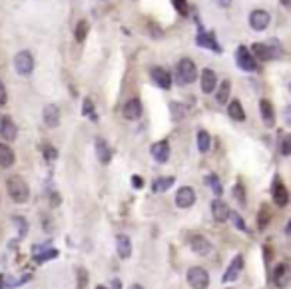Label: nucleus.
I'll list each match as a JSON object with an SVG mask.
<instances>
[{
	"mask_svg": "<svg viewBox=\"0 0 291 289\" xmlns=\"http://www.w3.org/2000/svg\"><path fill=\"white\" fill-rule=\"evenodd\" d=\"M6 189H8V196L12 198L14 204H26L28 198H30L28 183L20 175H10L6 179Z\"/></svg>",
	"mask_w": 291,
	"mask_h": 289,
	"instance_id": "1",
	"label": "nucleus"
},
{
	"mask_svg": "<svg viewBox=\"0 0 291 289\" xmlns=\"http://www.w3.org/2000/svg\"><path fill=\"white\" fill-rule=\"evenodd\" d=\"M196 76H198L196 64H193L189 58H181V60L177 62V66H175V78H177V82L185 86V84L196 82Z\"/></svg>",
	"mask_w": 291,
	"mask_h": 289,
	"instance_id": "2",
	"label": "nucleus"
},
{
	"mask_svg": "<svg viewBox=\"0 0 291 289\" xmlns=\"http://www.w3.org/2000/svg\"><path fill=\"white\" fill-rule=\"evenodd\" d=\"M185 277H187V283L191 289H208V285H210V273L200 265L189 267Z\"/></svg>",
	"mask_w": 291,
	"mask_h": 289,
	"instance_id": "3",
	"label": "nucleus"
},
{
	"mask_svg": "<svg viewBox=\"0 0 291 289\" xmlns=\"http://www.w3.org/2000/svg\"><path fill=\"white\" fill-rule=\"evenodd\" d=\"M14 68L20 76H30L34 70V58L28 50H22L14 56Z\"/></svg>",
	"mask_w": 291,
	"mask_h": 289,
	"instance_id": "4",
	"label": "nucleus"
},
{
	"mask_svg": "<svg viewBox=\"0 0 291 289\" xmlns=\"http://www.w3.org/2000/svg\"><path fill=\"white\" fill-rule=\"evenodd\" d=\"M271 196H273V202H275L279 208L287 206V202H289V191H287L285 183H283L279 177H275V179H273V185H271Z\"/></svg>",
	"mask_w": 291,
	"mask_h": 289,
	"instance_id": "5",
	"label": "nucleus"
},
{
	"mask_svg": "<svg viewBox=\"0 0 291 289\" xmlns=\"http://www.w3.org/2000/svg\"><path fill=\"white\" fill-rule=\"evenodd\" d=\"M235 60H237V66H239L241 70H245V72H253V70L257 68L255 58L251 56V52H249L247 48H243V46L237 48V52H235Z\"/></svg>",
	"mask_w": 291,
	"mask_h": 289,
	"instance_id": "6",
	"label": "nucleus"
},
{
	"mask_svg": "<svg viewBox=\"0 0 291 289\" xmlns=\"http://www.w3.org/2000/svg\"><path fill=\"white\" fill-rule=\"evenodd\" d=\"M291 283V269L287 263H279L273 269V285L279 289H285Z\"/></svg>",
	"mask_w": 291,
	"mask_h": 289,
	"instance_id": "7",
	"label": "nucleus"
},
{
	"mask_svg": "<svg viewBox=\"0 0 291 289\" xmlns=\"http://www.w3.org/2000/svg\"><path fill=\"white\" fill-rule=\"evenodd\" d=\"M193 204H196V191L189 185L179 187L177 194H175V206L181 208V210H185V208H191Z\"/></svg>",
	"mask_w": 291,
	"mask_h": 289,
	"instance_id": "8",
	"label": "nucleus"
},
{
	"mask_svg": "<svg viewBox=\"0 0 291 289\" xmlns=\"http://www.w3.org/2000/svg\"><path fill=\"white\" fill-rule=\"evenodd\" d=\"M269 12H265V10H253L251 14H249V26L253 28V30H257V32H261V30H265L267 26H269Z\"/></svg>",
	"mask_w": 291,
	"mask_h": 289,
	"instance_id": "9",
	"label": "nucleus"
},
{
	"mask_svg": "<svg viewBox=\"0 0 291 289\" xmlns=\"http://www.w3.org/2000/svg\"><path fill=\"white\" fill-rule=\"evenodd\" d=\"M0 136H2L6 142H14V140H16L18 128H16V124L12 122V118H8V116H2V118H0Z\"/></svg>",
	"mask_w": 291,
	"mask_h": 289,
	"instance_id": "10",
	"label": "nucleus"
},
{
	"mask_svg": "<svg viewBox=\"0 0 291 289\" xmlns=\"http://www.w3.org/2000/svg\"><path fill=\"white\" fill-rule=\"evenodd\" d=\"M152 80H154L156 86H160V88H164V90H168V88L172 86V76H170V72H168L166 68H162V66L152 68Z\"/></svg>",
	"mask_w": 291,
	"mask_h": 289,
	"instance_id": "11",
	"label": "nucleus"
},
{
	"mask_svg": "<svg viewBox=\"0 0 291 289\" xmlns=\"http://www.w3.org/2000/svg\"><path fill=\"white\" fill-rule=\"evenodd\" d=\"M212 216H214L216 222L224 224V222H228V218L232 216V212H230V208H228L226 202L216 200V202H212Z\"/></svg>",
	"mask_w": 291,
	"mask_h": 289,
	"instance_id": "12",
	"label": "nucleus"
},
{
	"mask_svg": "<svg viewBox=\"0 0 291 289\" xmlns=\"http://www.w3.org/2000/svg\"><path fill=\"white\" fill-rule=\"evenodd\" d=\"M189 247H191V251L198 253V255H208V253L212 251V243H210L204 235H193V237L189 239Z\"/></svg>",
	"mask_w": 291,
	"mask_h": 289,
	"instance_id": "13",
	"label": "nucleus"
},
{
	"mask_svg": "<svg viewBox=\"0 0 291 289\" xmlns=\"http://www.w3.org/2000/svg\"><path fill=\"white\" fill-rule=\"evenodd\" d=\"M216 86H218V76H216V72L210 70V68H206V70L202 72V92H204V94H212V92L216 90Z\"/></svg>",
	"mask_w": 291,
	"mask_h": 289,
	"instance_id": "14",
	"label": "nucleus"
},
{
	"mask_svg": "<svg viewBox=\"0 0 291 289\" xmlns=\"http://www.w3.org/2000/svg\"><path fill=\"white\" fill-rule=\"evenodd\" d=\"M152 156H154V160L160 162V164L168 162V160H170V144H168L166 140L156 142V144L152 146Z\"/></svg>",
	"mask_w": 291,
	"mask_h": 289,
	"instance_id": "15",
	"label": "nucleus"
},
{
	"mask_svg": "<svg viewBox=\"0 0 291 289\" xmlns=\"http://www.w3.org/2000/svg\"><path fill=\"white\" fill-rule=\"evenodd\" d=\"M251 50H253V58H255V60H263V62H269L271 58L275 56L273 48H271L269 44H265V42H255V44L251 46Z\"/></svg>",
	"mask_w": 291,
	"mask_h": 289,
	"instance_id": "16",
	"label": "nucleus"
},
{
	"mask_svg": "<svg viewBox=\"0 0 291 289\" xmlns=\"http://www.w3.org/2000/svg\"><path fill=\"white\" fill-rule=\"evenodd\" d=\"M124 118L126 120H138L140 116H142V102L138 100V98H132V100H128L126 104H124Z\"/></svg>",
	"mask_w": 291,
	"mask_h": 289,
	"instance_id": "17",
	"label": "nucleus"
},
{
	"mask_svg": "<svg viewBox=\"0 0 291 289\" xmlns=\"http://www.w3.org/2000/svg\"><path fill=\"white\" fill-rule=\"evenodd\" d=\"M42 120H44V124H46L48 128H56V126L60 124V110H58V106H54V104H48V106H44Z\"/></svg>",
	"mask_w": 291,
	"mask_h": 289,
	"instance_id": "18",
	"label": "nucleus"
},
{
	"mask_svg": "<svg viewBox=\"0 0 291 289\" xmlns=\"http://www.w3.org/2000/svg\"><path fill=\"white\" fill-rule=\"evenodd\" d=\"M241 267H243V257H241V255H235L233 261L230 263V267H228L226 273H224V281H226V283H228V281H235V279L239 277Z\"/></svg>",
	"mask_w": 291,
	"mask_h": 289,
	"instance_id": "19",
	"label": "nucleus"
},
{
	"mask_svg": "<svg viewBox=\"0 0 291 289\" xmlns=\"http://www.w3.org/2000/svg\"><path fill=\"white\" fill-rule=\"evenodd\" d=\"M116 249H118V255L122 259H128L132 255V241L128 235H118L116 237Z\"/></svg>",
	"mask_w": 291,
	"mask_h": 289,
	"instance_id": "20",
	"label": "nucleus"
},
{
	"mask_svg": "<svg viewBox=\"0 0 291 289\" xmlns=\"http://www.w3.org/2000/svg\"><path fill=\"white\" fill-rule=\"evenodd\" d=\"M32 253H34V259L36 261H46V259H52V257H56L58 255V251L56 249H52V247H48V245H38V247H34L32 249Z\"/></svg>",
	"mask_w": 291,
	"mask_h": 289,
	"instance_id": "21",
	"label": "nucleus"
},
{
	"mask_svg": "<svg viewBox=\"0 0 291 289\" xmlns=\"http://www.w3.org/2000/svg\"><path fill=\"white\" fill-rule=\"evenodd\" d=\"M198 44H200V46H204V48H210V50L220 52L218 40H216V36H214V34H210V32H202V34H198Z\"/></svg>",
	"mask_w": 291,
	"mask_h": 289,
	"instance_id": "22",
	"label": "nucleus"
},
{
	"mask_svg": "<svg viewBox=\"0 0 291 289\" xmlns=\"http://www.w3.org/2000/svg\"><path fill=\"white\" fill-rule=\"evenodd\" d=\"M96 154H98V160L102 164H108L112 160V150L108 148V144L104 140H96Z\"/></svg>",
	"mask_w": 291,
	"mask_h": 289,
	"instance_id": "23",
	"label": "nucleus"
},
{
	"mask_svg": "<svg viewBox=\"0 0 291 289\" xmlns=\"http://www.w3.org/2000/svg\"><path fill=\"white\" fill-rule=\"evenodd\" d=\"M259 110H261V116H263V122H265L267 126H273L275 114H273L271 102H269V100H261V102H259Z\"/></svg>",
	"mask_w": 291,
	"mask_h": 289,
	"instance_id": "24",
	"label": "nucleus"
},
{
	"mask_svg": "<svg viewBox=\"0 0 291 289\" xmlns=\"http://www.w3.org/2000/svg\"><path fill=\"white\" fill-rule=\"evenodd\" d=\"M14 164V152L10 146L6 144H0V166L2 168H10Z\"/></svg>",
	"mask_w": 291,
	"mask_h": 289,
	"instance_id": "25",
	"label": "nucleus"
},
{
	"mask_svg": "<svg viewBox=\"0 0 291 289\" xmlns=\"http://www.w3.org/2000/svg\"><path fill=\"white\" fill-rule=\"evenodd\" d=\"M228 114L232 116L233 120H237V122L245 120V112H243V108H241V104H239L237 100H232V102H230V106H228Z\"/></svg>",
	"mask_w": 291,
	"mask_h": 289,
	"instance_id": "26",
	"label": "nucleus"
},
{
	"mask_svg": "<svg viewBox=\"0 0 291 289\" xmlns=\"http://www.w3.org/2000/svg\"><path fill=\"white\" fill-rule=\"evenodd\" d=\"M230 90H232V84H230L228 80L220 84V88H218V94H216V98H218V102H220V104H228V98H230Z\"/></svg>",
	"mask_w": 291,
	"mask_h": 289,
	"instance_id": "27",
	"label": "nucleus"
},
{
	"mask_svg": "<svg viewBox=\"0 0 291 289\" xmlns=\"http://www.w3.org/2000/svg\"><path fill=\"white\" fill-rule=\"evenodd\" d=\"M210 146H212V138H210V134L208 132H200L198 134V150L202 152V154H206L208 150H210Z\"/></svg>",
	"mask_w": 291,
	"mask_h": 289,
	"instance_id": "28",
	"label": "nucleus"
},
{
	"mask_svg": "<svg viewBox=\"0 0 291 289\" xmlns=\"http://www.w3.org/2000/svg\"><path fill=\"white\" fill-rule=\"evenodd\" d=\"M172 185H174V177H172V175L160 177V179L154 181V191H166V189H170Z\"/></svg>",
	"mask_w": 291,
	"mask_h": 289,
	"instance_id": "29",
	"label": "nucleus"
},
{
	"mask_svg": "<svg viewBox=\"0 0 291 289\" xmlns=\"http://www.w3.org/2000/svg\"><path fill=\"white\" fill-rule=\"evenodd\" d=\"M86 36H88V22H86V20H80V22L76 24V40H78V42H84Z\"/></svg>",
	"mask_w": 291,
	"mask_h": 289,
	"instance_id": "30",
	"label": "nucleus"
},
{
	"mask_svg": "<svg viewBox=\"0 0 291 289\" xmlns=\"http://www.w3.org/2000/svg\"><path fill=\"white\" fill-rule=\"evenodd\" d=\"M206 183L216 191V196H222V183H220V179H218V175L216 173H210V175H206Z\"/></svg>",
	"mask_w": 291,
	"mask_h": 289,
	"instance_id": "31",
	"label": "nucleus"
},
{
	"mask_svg": "<svg viewBox=\"0 0 291 289\" xmlns=\"http://www.w3.org/2000/svg\"><path fill=\"white\" fill-rule=\"evenodd\" d=\"M269 218H271L269 208H267V206H263V208H261V214H259V218H257L259 228H265V226H267V222H269Z\"/></svg>",
	"mask_w": 291,
	"mask_h": 289,
	"instance_id": "32",
	"label": "nucleus"
},
{
	"mask_svg": "<svg viewBox=\"0 0 291 289\" xmlns=\"http://www.w3.org/2000/svg\"><path fill=\"white\" fill-rule=\"evenodd\" d=\"M76 273H78V289H86V285H88V273H86V269L78 267Z\"/></svg>",
	"mask_w": 291,
	"mask_h": 289,
	"instance_id": "33",
	"label": "nucleus"
},
{
	"mask_svg": "<svg viewBox=\"0 0 291 289\" xmlns=\"http://www.w3.org/2000/svg\"><path fill=\"white\" fill-rule=\"evenodd\" d=\"M172 4H174V8L181 16L187 14V0H172Z\"/></svg>",
	"mask_w": 291,
	"mask_h": 289,
	"instance_id": "34",
	"label": "nucleus"
},
{
	"mask_svg": "<svg viewBox=\"0 0 291 289\" xmlns=\"http://www.w3.org/2000/svg\"><path fill=\"white\" fill-rule=\"evenodd\" d=\"M56 156H58V152H56V148H52V146H44V158H46L48 162H52V160H56Z\"/></svg>",
	"mask_w": 291,
	"mask_h": 289,
	"instance_id": "35",
	"label": "nucleus"
},
{
	"mask_svg": "<svg viewBox=\"0 0 291 289\" xmlns=\"http://www.w3.org/2000/svg\"><path fill=\"white\" fill-rule=\"evenodd\" d=\"M82 114L92 116V120H96V116H94V106H92V100H84V106H82Z\"/></svg>",
	"mask_w": 291,
	"mask_h": 289,
	"instance_id": "36",
	"label": "nucleus"
},
{
	"mask_svg": "<svg viewBox=\"0 0 291 289\" xmlns=\"http://www.w3.org/2000/svg\"><path fill=\"white\" fill-rule=\"evenodd\" d=\"M233 194H235V200H237L239 204H245V191H241V185H235Z\"/></svg>",
	"mask_w": 291,
	"mask_h": 289,
	"instance_id": "37",
	"label": "nucleus"
},
{
	"mask_svg": "<svg viewBox=\"0 0 291 289\" xmlns=\"http://www.w3.org/2000/svg\"><path fill=\"white\" fill-rule=\"evenodd\" d=\"M6 100H8V94H6V86H4V82L0 80V106H4V104H6Z\"/></svg>",
	"mask_w": 291,
	"mask_h": 289,
	"instance_id": "38",
	"label": "nucleus"
},
{
	"mask_svg": "<svg viewBox=\"0 0 291 289\" xmlns=\"http://www.w3.org/2000/svg\"><path fill=\"white\" fill-rule=\"evenodd\" d=\"M281 154H283V156H289V154H291V140H289V138H285V140H283V146H281Z\"/></svg>",
	"mask_w": 291,
	"mask_h": 289,
	"instance_id": "39",
	"label": "nucleus"
},
{
	"mask_svg": "<svg viewBox=\"0 0 291 289\" xmlns=\"http://www.w3.org/2000/svg\"><path fill=\"white\" fill-rule=\"evenodd\" d=\"M132 181H134V185H136V187H142V177L134 175V177H132Z\"/></svg>",
	"mask_w": 291,
	"mask_h": 289,
	"instance_id": "40",
	"label": "nucleus"
},
{
	"mask_svg": "<svg viewBox=\"0 0 291 289\" xmlns=\"http://www.w3.org/2000/svg\"><path fill=\"white\" fill-rule=\"evenodd\" d=\"M110 289H122V281H120V279H114L112 285H110Z\"/></svg>",
	"mask_w": 291,
	"mask_h": 289,
	"instance_id": "41",
	"label": "nucleus"
},
{
	"mask_svg": "<svg viewBox=\"0 0 291 289\" xmlns=\"http://www.w3.org/2000/svg\"><path fill=\"white\" fill-rule=\"evenodd\" d=\"M216 2H218L220 6H230V4H232V0H216Z\"/></svg>",
	"mask_w": 291,
	"mask_h": 289,
	"instance_id": "42",
	"label": "nucleus"
},
{
	"mask_svg": "<svg viewBox=\"0 0 291 289\" xmlns=\"http://www.w3.org/2000/svg\"><path fill=\"white\" fill-rule=\"evenodd\" d=\"M235 220H237V226H239V228H241V230H245V224H243V222H241V220H239V218H237V216H235Z\"/></svg>",
	"mask_w": 291,
	"mask_h": 289,
	"instance_id": "43",
	"label": "nucleus"
},
{
	"mask_svg": "<svg viewBox=\"0 0 291 289\" xmlns=\"http://www.w3.org/2000/svg\"><path fill=\"white\" fill-rule=\"evenodd\" d=\"M130 289H144V287H142V285H138V283H136V285H132V287H130Z\"/></svg>",
	"mask_w": 291,
	"mask_h": 289,
	"instance_id": "44",
	"label": "nucleus"
},
{
	"mask_svg": "<svg viewBox=\"0 0 291 289\" xmlns=\"http://www.w3.org/2000/svg\"><path fill=\"white\" fill-rule=\"evenodd\" d=\"M96 289H108V287H104V285H98Z\"/></svg>",
	"mask_w": 291,
	"mask_h": 289,
	"instance_id": "45",
	"label": "nucleus"
},
{
	"mask_svg": "<svg viewBox=\"0 0 291 289\" xmlns=\"http://www.w3.org/2000/svg\"><path fill=\"white\" fill-rule=\"evenodd\" d=\"M281 2H283V4H289V0H281Z\"/></svg>",
	"mask_w": 291,
	"mask_h": 289,
	"instance_id": "46",
	"label": "nucleus"
}]
</instances>
